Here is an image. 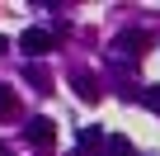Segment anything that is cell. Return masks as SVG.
Segmentation results:
<instances>
[{
  "mask_svg": "<svg viewBox=\"0 0 160 156\" xmlns=\"http://www.w3.org/2000/svg\"><path fill=\"white\" fill-rule=\"evenodd\" d=\"M113 52L127 57V62H137L141 52H151V33H146V29H122V33L113 38Z\"/></svg>",
  "mask_w": 160,
  "mask_h": 156,
  "instance_id": "obj_1",
  "label": "cell"
},
{
  "mask_svg": "<svg viewBox=\"0 0 160 156\" xmlns=\"http://www.w3.org/2000/svg\"><path fill=\"white\" fill-rule=\"evenodd\" d=\"M57 47V38L47 33V29H24L19 33V52H28V57H42V52H52Z\"/></svg>",
  "mask_w": 160,
  "mask_h": 156,
  "instance_id": "obj_2",
  "label": "cell"
},
{
  "mask_svg": "<svg viewBox=\"0 0 160 156\" xmlns=\"http://www.w3.org/2000/svg\"><path fill=\"white\" fill-rule=\"evenodd\" d=\"M75 151H80V156H99V151H104V128H99V123L80 128V132H75Z\"/></svg>",
  "mask_w": 160,
  "mask_h": 156,
  "instance_id": "obj_3",
  "label": "cell"
},
{
  "mask_svg": "<svg viewBox=\"0 0 160 156\" xmlns=\"http://www.w3.org/2000/svg\"><path fill=\"white\" fill-rule=\"evenodd\" d=\"M24 137H28L33 147H52V142H57V123H52V118H28Z\"/></svg>",
  "mask_w": 160,
  "mask_h": 156,
  "instance_id": "obj_4",
  "label": "cell"
},
{
  "mask_svg": "<svg viewBox=\"0 0 160 156\" xmlns=\"http://www.w3.org/2000/svg\"><path fill=\"white\" fill-rule=\"evenodd\" d=\"M24 81H28L38 95H52V71H47L42 62H28V66H24Z\"/></svg>",
  "mask_w": 160,
  "mask_h": 156,
  "instance_id": "obj_5",
  "label": "cell"
},
{
  "mask_svg": "<svg viewBox=\"0 0 160 156\" xmlns=\"http://www.w3.org/2000/svg\"><path fill=\"white\" fill-rule=\"evenodd\" d=\"M71 90L80 95V100H85V104H99V81H94V76H85V71H80V76H71Z\"/></svg>",
  "mask_w": 160,
  "mask_h": 156,
  "instance_id": "obj_6",
  "label": "cell"
},
{
  "mask_svg": "<svg viewBox=\"0 0 160 156\" xmlns=\"http://www.w3.org/2000/svg\"><path fill=\"white\" fill-rule=\"evenodd\" d=\"M19 114H24V109H19V95L0 85V118H19Z\"/></svg>",
  "mask_w": 160,
  "mask_h": 156,
  "instance_id": "obj_7",
  "label": "cell"
},
{
  "mask_svg": "<svg viewBox=\"0 0 160 156\" xmlns=\"http://www.w3.org/2000/svg\"><path fill=\"white\" fill-rule=\"evenodd\" d=\"M104 156H137V147L127 137H104Z\"/></svg>",
  "mask_w": 160,
  "mask_h": 156,
  "instance_id": "obj_8",
  "label": "cell"
},
{
  "mask_svg": "<svg viewBox=\"0 0 160 156\" xmlns=\"http://www.w3.org/2000/svg\"><path fill=\"white\" fill-rule=\"evenodd\" d=\"M141 104H146V109H155V114H160V85H146V95H141Z\"/></svg>",
  "mask_w": 160,
  "mask_h": 156,
  "instance_id": "obj_9",
  "label": "cell"
},
{
  "mask_svg": "<svg viewBox=\"0 0 160 156\" xmlns=\"http://www.w3.org/2000/svg\"><path fill=\"white\" fill-rule=\"evenodd\" d=\"M0 52H5V38H0Z\"/></svg>",
  "mask_w": 160,
  "mask_h": 156,
  "instance_id": "obj_10",
  "label": "cell"
},
{
  "mask_svg": "<svg viewBox=\"0 0 160 156\" xmlns=\"http://www.w3.org/2000/svg\"><path fill=\"white\" fill-rule=\"evenodd\" d=\"M0 156H5V147H0Z\"/></svg>",
  "mask_w": 160,
  "mask_h": 156,
  "instance_id": "obj_11",
  "label": "cell"
}]
</instances>
